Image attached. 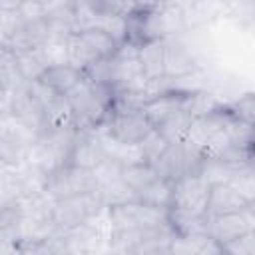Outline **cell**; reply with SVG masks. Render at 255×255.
<instances>
[{
    "mask_svg": "<svg viewBox=\"0 0 255 255\" xmlns=\"http://www.w3.org/2000/svg\"><path fill=\"white\" fill-rule=\"evenodd\" d=\"M108 221L112 229H159L169 225V215L165 207H157L141 199H128L108 205Z\"/></svg>",
    "mask_w": 255,
    "mask_h": 255,
    "instance_id": "obj_1",
    "label": "cell"
},
{
    "mask_svg": "<svg viewBox=\"0 0 255 255\" xmlns=\"http://www.w3.org/2000/svg\"><path fill=\"white\" fill-rule=\"evenodd\" d=\"M106 209L100 191H88V193H76L62 199H54L52 205V219L58 227V231H70L74 227H80L100 215Z\"/></svg>",
    "mask_w": 255,
    "mask_h": 255,
    "instance_id": "obj_2",
    "label": "cell"
},
{
    "mask_svg": "<svg viewBox=\"0 0 255 255\" xmlns=\"http://www.w3.org/2000/svg\"><path fill=\"white\" fill-rule=\"evenodd\" d=\"M207 195H209V183L199 173H187L171 183L169 211L207 217Z\"/></svg>",
    "mask_w": 255,
    "mask_h": 255,
    "instance_id": "obj_3",
    "label": "cell"
},
{
    "mask_svg": "<svg viewBox=\"0 0 255 255\" xmlns=\"http://www.w3.org/2000/svg\"><path fill=\"white\" fill-rule=\"evenodd\" d=\"M36 131L18 122L14 116H0V157L8 167H16L26 159V153L36 139Z\"/></svg>",
    "mask_w": 255,
    "mask_h": 255,
    "instance_id": "obj_4",
    "label": "cell"
},
{
    "mask_svg": "<svg viewBox=\"0 0 255 255\" xmlns=\"http://www.w3.org/2000/svg\"><path fill=\"white\" fill-rule=\"evenodd\" d=\"M74 116H76V129H98L110 116V110L96 100L92 94L90 82L82 78L68 94H66Z\"/></svg>",
    "mask_w": 255,
    "mask_h": 255,
    "instance_id": "obj_5",
    "label": "cell"
},
{
    "mask_svg": "<svg viewBox=\"0 0 255 255\" xmlns=\"http://www.w3.org/2000/svg\"><path fill=\"white\" fill-rule=\"evenodd\" d=\"M96 189H98V179H96L94 171L64 163L48 173L46 193L52 199H62L68 195L88 193V191H96Z\"/></svg>",
    "mask_w": 255,
    "mask_h": 255,
    "instance_id": "obj_6",
    "label": "cell"
},
{
    "mask_svg": "<svg viewBox=\"0 0 255 255\" xmlns=\"http://www.w3.org/2000/svg\"><path fill=\"white\" fill-rule=\"evenodd\" d=\"M102 128L112 139L126 143V145H135L149 133L153 126L149 124L141 108H133V110H124V112H110Z\"/></svg>",
    "mask_w": 255,
    "mask_h": 255,
    "instance_id": "obj_7",
    "label": "cell"
},
{
    "mask_svg": "<svg viewBox=\"0 0 255 255\" xmlns=\"http://www.w3.org/2000/svg\"><path fill=\"white\" fill-rule=\"evenodd\" d=\"M199 163H201V155L185 141L169 143L163 149V153L155 161H151L157 175L169 181H175L187 173H197Z\"/></svg>",
    "mask_w": 255,
    "mask_h": 255,
    "instance_id": "obj_8",
    "label": "cell"
},
{
    "mask_svg": "<svg viewBox=\"0 0 255 255\" xmlns=\"http://www.w3.org/2000/svg\"><path fill=\"white\" fill-rule=\"evenodd\" d=\"M255 229V209L253 205L237 209V211H227L219 215H211L207 219V233L211 239H215L219 245L239 237L241 233H247Z\"/></svg>",
    "mask_w": 255,
    "mask_h": 255,
    "instance_id": "obj_9",
    "label": "cell"
},
{
    "mask_svg": "<svg viewBox=\"0 0 255 255\" xmlns=\"http://www.w3.org/2000/svg\"><path fill=\"white\" fill-rule=\"evenodd\" d=\"M106 155L108 151H106V145L98 129H76V139H74V145L68 157L70 165L94 171Z\"/></svg>",
    "mask_w": 255,
    "mask_h": 255,
    "instance_id": "obj_10",
    "label": "cell"
},
{
    "mask_svg": "<svg viewBox=\"0 0 255 255\" xmlns=\"http://www.w3.org/2000/svg\"><path fill=\"white\" fill-rule=\"evenodd\" d=\"M42 104L34 98V94L28 90L26 82L12 88L8 92V114L14 116L18 122L28 126L32 131L40 133L44 124H42Z\"/></svg>",
    "mask_w": 255,
    "mask_h": 255,
    "instance_id": "obj_11",
    "label": "cell"
},
{
    "mask_svg": "<svg viewBox=\"0 0 255 255\" xmlns=\"http://www.w3.org/2000/svg\"><path fill=\"white\" fill-rule=\"evenodd\" d=\"M195 68H201L199 58L191 50V46L183 40V36L167 38L165 40V74L179 76Z\"/></svg>",
    "mask_w": 255,
    "mask_h": 255,
    "instance_id": "obj_12",
    "label": "cell"
},
{
    "mask_svg": "<svg viewBox=\"0 0 255 255\" xmlns=\"http://www.w3.org/2000/svg\"><path fill=\"white\" fill-rule=\"evenodd\" d=\"M137 62L145 78H157L165 74V40L149 38L137 44Z\"/></svg>",
    "mask_w": 255,
    "mask_h": 255,
    "instance_id": "obj_13",
    "label": "cell"
},
{
    "mask_svg": "<svg viewBox=\"0 0 255 255\" xmlns=\"http://www.w3.org/2000/svg\"><path fill=\"white\" fill-rule=\"evenodd\" d=\"M255 203L245 201L229 183H213L209 185V195H207V217L227 213V211H237L243 207H249Z\"/></svg>",
    "mask_w": 255,
    "mask_h": 255,
    "instance_id": "obj_14",
    "label": "cell"
},
{
    "mask_svg": "<svg viewBox=\"0 0 255 255\" xmlns=\"http://www.w3.org/2000/svg\"><path fill=\"white\" fill-rule=\"evenodd\" d=\"M169 253H185V255H219L221 245L209 237V233H189V235H173L169 243Z\"/></svg>",
    "mask_w": 255,
    "mask_h": 255,
    "instance_id": "obj_15",
    "label": "cell"
},
{
    "mask_svg": "<svg viewBox=\"0 0 255 255\" xmlns=\"http://www.w3.org/2000/svg\"><path fill=\"white\" fill-rule=\"evenodd\" d=\"M183 96L185 94H175V92L153 96V98H149V100L143 102L141 112L145 114V118L149 120V124L155 128L163 120H167L169 116H173L175 112H179L183 108Z\"/></svg>",
    "mask_w": 255,
    "mask_h": 255,
    "instance_id": "obj_16",
    "label": "cell"
},
{
    "mask_svg": "<svg viewBox=\"0 0 255 255\" xmlns=\"http://www.w3.org/2000/svg\"><path fill=\"white\" fill-rule=\"evenodd\" d=\"M42 129H76V116L66 96H56L42 110Z\"/></svg>",
    "mask_w": 255,
    "mask_h": 255,
    "instance_id": "obj_17",
    "label": "cell"
},
{
    "mask_svg": "<svg viewBox=\"0 0 255 255\" xmlns=\"http://www.w3.org/2000/svg\"><path fill=\"white\" fill-rule=\"evenodd\" d=\"M14 171V181L18 195H42L46 193V183H48V173L36 167L30 161H22L20 165L12 167Z\"/></svg>",
    "mask_w": 255,
    "mask_h": 255,
    "instance_id": "obj_18",
    "label": "cell"
},
{
    "mask_svg": "<svg viewBox=\"0 0 255 255\" xmlns=\"http://www.w3.org/2000/svg\"><path fill=\"white\" fill-rule=\"evenodd\" d=\"M84 78L82 70L74 68L72 64H62V66H48L44 74L40 76L42 82H46L56 94L66 96L80 80Z\"/></svg>",
    "mask_w": 255,
    "mask_h": 255,
    "instance_id": "obj_19",
    "label": "cell"
},
{
    "mask_svg": "<svg viewBox=\"0 0 255 255\" xmlns=\"http://www.w3.org/2000/svg\"><path fill=\"white\" fill-rule=\"evenodd\" d=\"M225 102L217 98L215 92H211L209 88H201L195 92H189L183 96V110L191 116V118H205L215 114Z\"/></svg>",
    "mask_w": 255,
    "mask_h": 255,
    "instance_id": "obj_20",
    "label": "cell"
},
{
    "mask_svg": "<svg viewBox=\"0 0 255 255\" xmlns=\"http://www.w3.org/2000/svg\"><path fill=\"white\" fill-rule=\"evenodd\" d=\"M157 171L149 161H133V163H126L122 167V175L120 179L126 183V187H129L135 195H139L145 187H149L155 179H157Z\"/></svg>",
    "mask_w": 255,
    "mask_h": 255,
    "instance_id": "obj_21",
    "label": "cell"
},
{
    "mask_svg": "<svg viewBox=\"0 0 255 255\" xmlns=\"http://www.w3.org/2000/svg\"><path fill=\"white\" fill-rule=\"evenodd\" d=\"M78 36L94 52L96 58H112V56H116V52L120 48V44L110 34H106L104 30H100L96 26H88V28L78 30Z\"/></svg>",
    "mask_w": 255,
    "mask_h": 255,
    "instance_id": "obj_22",
    "label": "cell"
},
{
    "mask_svg": "<svg viewBox=\"0 0 255 255\" xmlns=\"http://www.w3.org/2000/svg\"><path fill=\"white\" fill-rule=\"evenodd\" d=\"M191 122H193V118L181 108L179 112H175L173 116H169L167 120H163L159 126H155V129H157L169 143H177V141H183V139H185Z\"/></svg>",
    "mask_w": 255,
    "mask_h": 255,
    "instance_id": "obj_23",
    "label": "cell"
},
{
    "mask_svg": "<svg viewBox=\"0 0 255 255\" xmlns=\"http://www.w3.org/2000/svg\"><path fill=\"white\" fill-rule=\"evenodd\" d=\"M14 56H16V64H18V70H20V76L24 82L38 80L44 74V70L48 68L42 54H40V48L14 52Z\"/></svg>",
    "mask_w": 255,
    "mask_h": 255,
    "instance_id": "obj_24",
    "label": "cell"
},
{
    "mask_svg": "<svg viewBox=\"0 0 255 255\" xmlns=\"http://www.w3.org/2000/svg\"><path fill=\"white\" fill-rule=\"evenodd\" d=\"M40 54H42L46 66L70 64V56H68V36L50 34V36L46 38V42L40 46Z\"/></svg>",
    "mask_w": 255,
    "mask_h": 255,
    "instance_id": "obj_25",
    "label": "cell"
},
{
    "mask_svg": "<svg viewBox=\"0 0 255 255\" xmlns=\"http://www.w3.org/2000/svg\"><path fill=\"white\" fill-rule=\"evenodd\" d=\"M24 84L18 64H16V56L12 50H8L4 44H0V90L10 92L12 88Z\"/></svg>",
    "mask_w": 255,
    "mask_h": 255,
    "instance_id": "obj_26",
    "label": "cell"
},
{
    "mask_svg": "<svg viewBox=\"0 0 255 255\" xmlns=\"http://www.w3.org/2000/svg\"><path fill=\"white\" fill-rule=\"evenodd\" d=\"M92 26L104 30L106 34H110L118 44L128 40V16L122 14H96Z\"/></svg>",
    "mask_w": 255,
    "mask_h": 255,
    "instance_id": "obj_27",
    "label": "cell"
},
{
    "mask_svg": "<svg viewBox=\"0 0 255 255\" xmlns=\"http://www.w3.org/2000/svg\"><path fill=\"white\" fill-rule=\"evenodd\" d=\"M171 183L169 179H163V177H157L149 187H145L137 199L145 201V203H151V205H157V207H165L169 209V203H171Z\"/></svg>",
    "mask_w": 255,
    "mask_h": 255,
    "instance_id": "obj_28",
    "label": "cell"
},
{
    "mask_svg": "<svg viewBox=\"0 0 255 255\" xmlns=\"http://www.w3.org/2000/svg\"><path fill=\"white\" fill-rule=\"evenodd\" d=\"M227 183H229L245 201L255 203V171H253V163H251V165H243Z\"/></svg>",
    "mask_w": 255,
    "mask_h": 255,
    "instance_id": "obj_29",
    "label": "cell"
},
{
    "mask_svg": "<svg viewBox=\"0 0 255 255\" xmlns=\"http://www.w3.org/2000/svg\"><path fill=\"white\" fill-rule=\"evenodd\" d=\"M169 145V141L155 129V128H151L149 129V133L137 143V147H139V153H141V157H143V161H155L161 153H163V149Z\"/></svg>",
    "mask_w": 255,
    "mask_h": 255,
    "instance_id": "obj_30",
    "label": "cell"
},
{
    "mask_svg": "<svg viewBox=\"0 0 255 255\" xmlns=\"http://www.w3.org/2000/svg\"><path fill=\"white\" fill-rule=\"evenodd\" d=\"M221 251L227 255H255V229L241 233L239 237L223 243Z\"/></svg>",
    "mask_w": 255,
    "mask_h": 255,
    "instance_id": "obj_31",
    "label": "cell"
},
{
    "mask_svg": "<svg viewBox=\"0 0 255 255\" xmlns=\"http://www.w3.org/2000/svg\"><path fill=\"white\" fill-rule=\"evenodd\" d=\"M122 167H124L122 161H118L114 155H106V157L102 159V163L94 169V175H96V179H98V187H100V185H106V183H112V181H116V179H120V175H122Z\"/></svg>",
    "mask_w": 255,
    "mask_h": 255,
    "instance_id": "obj_32",
    "label": "cell"
},
{
    "mask_svg": "<svg viewBox=\"0 0 255 255\" xmlns=\"http://www.w3.org/2000/svg\"><path fill=\"white\" fill-rule=\"evenodd\" d=\"M221 8L229 14V18H235L237 22L251 24L253 20V0H219Z\"/></svg>",
    "mask_w": 255,
    "mask_h": 255,
    "instance_id": "obj_33",
    "label": "cell"
},
{
    "mask_svg": "<svg viewBox=\"0 0 255 255\" xmlns=\"http://www.w3.org/2000/svg\"><path fill=\"white\" fill-rule=\"evenodd\" d=\"M227 108H229V112H231L235 118H239V120H243V122H247V124H253V116H255V96H253L251 92L239 96L237 100H233L231 104H227Z\"/></svg>",
    "mask_w": 255,
    "mask_h": 255,
    "instance_id": "obj_34",
    "label": "cell"
},
{
    "mask_svg": "<svg viewBox=\"0 0 255 255\" xmlns=\"http://www.w3.org/2000/svg\"><path fill=\"white\" fill-rule=\"evenodd\" d=\"M96 14H122L128 16L133 8L129 0H86Z\"/></svg>",
    "mask_w": 255,
    "mask_h": 255,
    "instance_id": "obj_35",
    "label": "cell"
},
{
    "mask_svg": "<svg viewBox=\"0 0 255 255\" xmlns=\"http://www.w3.org/2000/svg\"><path fill=\"white\" fill-rule=\"evenodd\" d=\"M16 14L22 22H32V20H40L46 16L44 12V6L38 4L36 0H22L20 6L16 8Z\"/></svg>",
    "mask_w": 255,
    "mask_h": 255,
    "instance_id": "obj_36",
    "label": "cell"
},
{
    "mask_svg": "<svg viewBox=\"0 0 255 255\" xmlns=\"http://www.w3.org/2000/svg\"><path fill=\"white\" fill-rule=\"evenodd\" d=\"M131 2V8L133 10H139V12H145V10H153L155 6H159L163 0H129ZM131 10V12H133Z\"/></svg>",
    "mask_w": 255,
    "mask_h": 255,
    "instance_id": "obj_37",
    "label": "cell"
},
{
    "mask_svg": "<svg viewBox=\"0 0 255 255\" xmlns=\"http://www.w3.org/2000/svg\"><path fill=\"white\" fill-rule=\"evenodd\" d=\"M22 0H0V10H16Z\"/></svg>",
    "mask_w": 255,
    "mask_h": 255,
    "instance_id": "obj_38",
    "label": "cell"
},
{
    "mask_svg": "<svg viewBox=\"0 0 255 255\" xmlns=\"http://www.w3.org/2000/svg\"><path fill=\"white\" fill-rule=\"evenodd\" d=\"M36 2H38V4H42V6L46 8V6H50V4H54L56 0H36Z\"/></svg>",
    "mask_w": 255,
    "mask_h": 255,
    "instance_id": "obj_39",
    "label": "cell"
},
{
    "mask_svg": "<svg viewBox=\"0 0 255 255\" xmlns=\"http://www.w3.org/2000/svg\"><path fill=\"white\" fill-rule=\"evenodd\" d=\"M6 167H8V165H6V163H4V159L0 157V169H6Z\"/></svg>",
    "mask_w": 255,
    "mask_h": 255,
    "instance_id": "obj_40",
    "label": "cell"
}]
</instances>
